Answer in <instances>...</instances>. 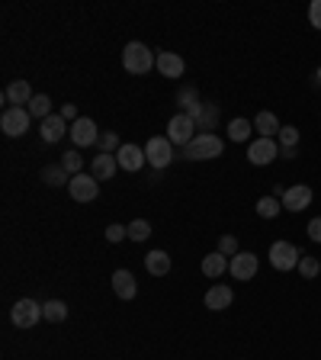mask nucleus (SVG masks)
Returning a JSON list of instances; mask_svg holds the SVG:
<instances>
[{
	"mask_svg": "<svg viewBox=\"0 0 321 360\" xmlns=\"http://www.w3.org/2000/svg\"><path fill=\"white\" fill-rule=\"evenodd\" d=\"M119 171V161H116V155H97L93 158V164H90V174L97 177V180H110L113 174Z\"/></svg>",
	"mask_w": 321,
	"mask_h": 360,
	"instance_id": "21",
	"label": "nucleus"
},
{
	"mask_svg": "<svg viewBox=\"0 0 321 360\" xmlns=\"http://www.w3.org/2000/svg\"><path fill=\"white\" fill-rule=\"evenodd\" d=\"M312 187H305V184H295V187H289L283 193V209H289V213H302V209H309L312 206Z\"/></svg>",
	"mask_w": 321,
	"mask_h": 360,
	"instance_id": "11",
	"label": "nucleus"
},
{
	"mask_svg": "<svg viewBox=\"0 0 321 360\" xmlns=\"http://www.w3.org/2000/svg\"><path fill=\"white\" fill-rule=\"evenodd\" d=\"M122 238H128V225H119V222L106 225V241H122Z\"/></svg>",
	"mask_w": 321,
	"mask_h": 360,
	"instance_id": "35",
	"label": "nucleus"
},
{
	"mask_svg": "<svg viewBox=\"0 0 321 360\" xmlns=\"http://www.w3.org/2000/svg\"><path fill=\"white\" fill-rule=\"evenodd\" d=\"M145 270L151 277H167V274H171V254H167V251H148Z\"/></svg>",
	"mask_w": 321,
	"mask_h": 360,
	"instance_id": "20",
	"label": "nucleus"
},
{
	"mask_svg": "<svg viewBox=\"0 0 321 360\" xmlns=\"http://www.w3.org/2000/svg\"><path fill=\"white\" fill-rule=\"evenodd\" d=\"M222 139L219 135H212V132H200L196 139L190 142V145L184 148V158H190V161H212V158L222 155Z\"/></svg>",
	"mask_w": 321,
	"mask_h": 360,
	"instance_id": "2",
	"label": "nucleus"
},
{
	"mask_svg": "<svg viewBox=\"0 0 321 360\" xmlns=\"http://www.w3.org/2000/svg\"><path fill=\"white\" fill-rule=\"evenodd\" d=\"M276 142H280V148H295L299 145V129L295 126H283L280 135H276Z\"/></svg>",
	"mask_w": 321,
	"mask_h": 360,
	"instance_id": "32",
	"label": "nucleus"
},
{
	"mask_svg": "<svg viewBox=\"0 0 321 360\" xmlns=\"http://www.w3.org/2000/svg\"><path fill=\"white\" fill-rule=\"evenodd\" d=\"M299 260H302V254H299V248H295L293 241H273L270 245V264H273V270H295Z\"/></svg>",
	"mask_w": 321,
	"mask_h": 360,
	"instance_id": "6",
	"label": "nucleus"
},
{
	"mask_svg": "<svg viewBox=\"0 0 321 360\" xmlns=\"http://www.w3.org/2000/svg\"><path fill=\"white\" fill-rule=\"evenodd\" d=\"M276 155H280V142L276 139H254L248 148V161L254 167H264L270 161H276Z\"/></svg>",
	"mask_w": 321,
	"mask_h": 360,
	"instance_id": "9",
	"label": "nucleus"
},
{
	"mask_svg": "<svg viewBox=\"0 0 321 360\" xmlns=\"http://www.w3.org/2000/svg\"><path fill=\"white\" fill-rule=\"evenodd\" d=\"M257 267H260V260H257L254 251H238L228 264V274L235 280H251L257 274Z\"/></svg>",
	"mask_w": 321,
	"mask_h": 360,
	"instance_id": "10",
	"label": "nucleus"
},
{
	"mask_svg": "<svg viewBox=\"0 0 321 360\" xmlns=\"http://www.w3.org/2000/svg\"><path fill=\"white\" fill-rule=\"evenodd\" d=\"M309 23L315 29H321V0H312V7H309Z\"/></svg>",
	"mask_w": 321,
	"mask_h": 360,
	"instance_id": "36",
	"label": "nucleus"
},
{
	"mask_svg": "<svg viewBox=\"0 0 321 360\" xmlns=\"http://www.w3.org/2000/svg\"><path fill=\"white\" fill-rule=\"evenodd\" d=\"M68 190H71L74 203H93V200L100 196V180H97L93 174H74Z\"/></svg>",
	"mask_w": 321,
	"mask_h": 360,
	"instance_id": "8",
	"label": "nucleus"
},
{
	"mask_svg": "<svg viewBox=\"0 0 321 360\" xmlns=\"http://www.w3.org/2000/svg\"><path fill=\"white\" fill-rule=\"evenodd\" d=\"M71 142L77 148H87V145H97L100 142V129H97V122L81 116L77 122H71Z\"/></svg>",
	"mask_w": 321,
	"mask_h": 360,
	"instance_id": "12",
	"label": "nucleus"
},
{
	"mask_svg": "<svg viewBox=\"0 0 321 360\" xmlns=\"http://www.w3.org/2000/svg\"><path fill=\"white\" fill-rule=\"evenodd\" d=\"M228 264H231V258H225L222 251H212V254H206V258H202L200 270H202V277L215 280V277H222V274L228 270Z\"/></svg>",
	"mask_w": 321,
	"mask_h": 360,
	"instance_id": "18",
	"label": "nucleus"
},
{
	"mask_svg": "<svg viewBox=\"0 0 321 360\" xmlns=\"http://www.w3.org/2000/svg\"><path fill=\"white\" fill-rule=\"evenodd\" d=\"M254 129L260 132V139H273V135H280V120H276V113L264 110V113H257L254 116Z\"/></svg>",
	"mask_w": 321,
	"mask_h": 360,
	"instance_id": "22",
	"label": "nucleus"
},
{
	"mask_svg": "<svg viewBox=\"0 0 321 360\" xmlns=\"http://www.w3.org/2000/svg\"><path fill=\"white\" fill-rule=\"evenodd\" d=\"M61 167L68 171V174H84V158L77 155V151H64L61 155Z\"/></svg>",
	"mask_w": 321,
	"mask_h": 360,
	"instance_id": "29",
	"label": "nucleus"
},
{
	"mask_svg": "<svg viewBox=\"0 0 321 360\" xmlns=\"http://www.w3.org/2000/svg\"><path fill=\"white\" fill-rule=\"evenodd\" d=\"M206 309H212V312H222V309H228L231 303H235V293H231V287H225V283H215V287H209V293H206Z\"/></svg>",
	"mask_w": 321,
	"mask_h": 360,
	"instance_id": "15",
	"label": "nucleus"
},
{
	"mask_svg": "<svg viewBox=\"0 0 321 360\" xmlns=\"http://www.w3.org/2000/svg\"><path fill=\"white\" fill-rule=\"evenodd\" d=\"M167 139L174 142V145L186 148L193 139H196V122H193L186 113H177V116H171V120H167Z\"/></svg>",
	"mask_w": 321,
	"mask_h": 360,
	"instance_id": "7",
	"label": "nucleus"
},
{
	"mask_svg": "<svg viewBox=\"0 0 321 360\" xmlns=\"http://www.w3.org/2000/svg\"><path fill=\"white\" fill-rule=\"evenodd\" d=\"M58 116H61L64 122H77V120H81V116H77V106H74V103H64Z\"/></svg>",
	"mask_w": 321,
	"mask_h": 360,
	"instance_id": "37",
	"label": "nucleus"
},
{
	"mask_svg": "<svg viewBox=\"0 0 321 360\" xmlns=\"http://www.w3.org/2000/svg\"><path fill=\"white\" fill-rule=\"evenodd\" d=\"M251 129H254V122H251V120H241V116H238V120L228 122V139H231V142H248V139H251Z\"/></svg>",
	"mask_w": 321,
	"mask_h": 360,
	"instance_id": "25",
	"label": "nucleus"
},
{
	"mask_svg": "<svg viewBox=\"0 0 321 360\" xmlns=\"http://www.w3.org/2000/svg\"><path fill=\"white\" fill-rule=\"evenodd\" d=\"M116 161H119L122 171H132V174H135V171H142V167L148 164V161H145V148L132 145V142H126V145L116 151Z\"/></svg>",
	"mask_w": 321,
	"mask_h": 360,
	"instance_id": "13",
	"label": "nucleus"
},
{
	"mask_svg": "<svg viewBox=\"0 0 321 360\" xmlns=\"http://www.w3.org/2000/svg\"><path fill=\"white\" fill-rule=\"evenodd\" d=\"M219 251L225 254V258H235V254H238V238H235V235H222V238H219Z\"/></svg>",
	"mask_w": 321,
	"mask_h": 360,
	"instance_id": "34",
	"label": "nucleus"
},
{
	"mask_svg": "<svg viewBox=\"0 0 321 360\" xmlns=\"http://www.w3.org/2000/svg\"><path fill=\"white\" fill-rule=\"evenodd\" d=\"M145 161L155 167V171H164V167L174 161V142L167 139V135H155V139H148Z\"/></svg>",
	"mask_w": 321,
	"mask_h": 360,
	"instance_id": "4",
	"label": "nucleus"
},
{
	"mask_svg": "<svg viewBox=\"0 0 321 360\" xmlns=\"http://www.w3.org/2000/svg\"><path fill=\"white\" fill-rule=\"evenodd\" d=\"M148 235H151V225H148V219L128 222V238H132V241H148Z\"/></svg>",
	"mask_w": 321,
	"mask_h": 360,
	"instance_id": "31",
	"label": "nucleus"
},
{
	"mask_svg": "<svg viewBox=\"0 0 321 360\" xmlns=\"http://www.w3.org/2000/svg\"><path fill=\"white\" fill-rule=\"evenodd\" d=\"M122 68H126L128 74H148L151 68H157V55L145 46V42H128V46L122 48Z\"/></svg>",
	"mask_w": 321,
	"mask_h": 360,
	"instance_id": "1",
	"label": "nucleus"
},
{
	"mask_svg": "<svg viewBox=\"0 0 321 360\" xmlns=\"http://www.w3.org/2000/svg\"><path fill=\"white\" fill-rule=\"evenodd\" d=\"M113 293L119 296V299H135L138 287H135V277H132V270H116L113 274Z\"/></svg>",
	"mask_w": 321,
	"mask_h": 360,
	"instance_id": "19",
	"label": "nucleus"
},
{
	"mask_svg": "<svg viewBox=\"0 0 321 360\" xmlns=\"http://www.w3.org/2000/svg\"><path fill=\"white\" fill-rule=\"evenodd\" d=\"M26 110L32 113L36 120H48V116H52V100H48V93H36V97H32V103H29Z\"/></svg>",
	"mask_w": 321,
	"mask_h": 360,
	"instance_id": "27",
	"label": "nucleus"
},
{
	"mask_svg": "<svg viewBox=\"0 0 321 360\" xmlns=\"http://www.w3.org/2000/svg\"><path fill=\"white\" fill-rule=\"evenodd\" d=\"M32 97H36V93H32L29 81H13L7 91H3V103H13V106H29Z\"/></svg>",
	"mask_w": 321,
	"mask_h": 360,
	"instance_id": "17",
	"label": "nucleus"
},
{
	"mask_svg": "<svg viewBox=\"0 0 321 360\" xmlns=\"http://www.w3.org/2000/svg\"><path fill=\"white\" fill-rule=\"evenodd\" d=\"M299 274H302L305 280H315L318 277V270H321V264H318V258H312V254H302V260H299Z\"/></svg>",
	"mask_w": 321,
	"mask_h": 360,
	"instance_id": "30",
	"label": "nucleus"
},
{
	"mask_svg": "<svg viewBox=\"0 0 321 360\" xmlns=\"http://www.w3.org/2000/svg\"><path fill=\"white\" fill-rule=\"evenodd\" d=\"M29 122H32V113H29L26 106H7L3 116H0V129H3V135H10V139H23L29 132Z\"/></svg>",
	"mask_w": 321,
	"mask_h": 360,
	"instance_id": "3",
	"label": "nucleus"
},
{
	"mask_svg": "<svg viewBox=\"0 0 321 360\" xmlns=\"http://www.w3.org/2000/svg\"><path fill=\"white\" fill-rule=\"evenodd\" d=\"M10 322L17 328H32V325L42 322V305L36 299H17L13 309H10Z\"/></svg>",
	"mask_w": 321,
	"mask_h": 360,
	"instance_id": "5",
	"label": "nucleus"
},
{
	"mask_svg": "<svg viewBox=\"0 0 321 360\" xmlns=\"http://www.w3.org/2000/svg\"><path fill=\"white\" fill-rule=\"evenodd\" d=\"M309 238L318 241V245H321V216H318V219L309 222Z\"/></svg>",
	"mask_w": 321,
	"mask_h": 360,
	"instance_id": "38",
	"label": "nucleus"
},
{
	"mask_svg": "<svg viewBox=\"0 0 321 360\" xmlns=\"http://www.w3.org/2000/svg\"><path fill=\"white\" fill-rule=\"evenodd\" d=\"M280 209H283V203H280L276 196H260V200H257V216H260V219H276Z\"/></svg>",
	"mask_w": 321,
	"mask_h": 360,
	"instance_id": "26",
	"label": "nucleus"
},
{
	"mask_svg": "<svg viewBox=\"0 0 321 360\" xmlns=\"http://www.w3.org/2000/svg\"><path fill=\"white\" fill-rule=\"evenodd\" d=\"M315 77H318V84H321V68H318V71H315Z\"/></svg>",
	"mask_w": 321,
	"mask_h": 360,
	"instance_id": "39",
	"label": "nucleus"
},
{
	"mask_svg": "<svg viewBox=\"0 0 321 360\" xmlns=\"http://www.w3.org/2000/svg\"><path fill=\"white\" fill-rule=\"evenodd\" d=\"M42 142H46V145H55V142H61L64 135H68V122L61 120V116H55V113H52V116H48V120H42Z\"/></svg>",
	"mask_w": 321,
	"mask_h": 360,
	"instance_id": "16",
	"label": "nucleus"
},
{
	"mask_svg": "<svg viewBox=\"0 0 321 360\" xmlns=\"http://www.w3.org/2000/svg\"><path fill=\"white\" fill-rule=\"evenodd\" d=\"M157 71L164 77H171V81H177V77H184L186 61L177 52H157Z\"/></svg>",
	"mask_w": 321,
	"mask_h": 360,
	"instance_id": "14",
	"label": "nucleus"
},
{
	"mask_svg": "<svg viewBox=\"0 0 321 360\" xmlns=\"http://www.w3.org/2000/svg\"><path fill=\"white\" fill-rule=\"evenodd\" d=\"M97 148H100L103 155H116V151H119V139H116V135H113V132H103L100 135V142H97Z\"/></svg>",
	"mask_w": 321,
	"mask_h": 360,
	"instance_id": "33",
	"label": "nucleus"
},
{
	"mask_svg": "<svg viewBox=\"0 0 321 360\" xmlns=\"http://www.w3.org/2000/svg\"><path fill=\"white\" fill-rule=\"evenodd\" d=\"M42 319H46V322H64V319H68V305L61 303V299H48L46 305H42Z\"/></svg>",
	"mask_w": 321,
	"mask_h": 360,
	"instance_id": "24",
	"label": "nucleus"
},
{
	"mask_svg": "<svg viewBox=\"0 0 321 360\" xmlns=\"http://www.w3.org/2000/svg\"><path fill=\"white\" fill-rule=\"evenodd\" d=\"M42 180H46L48 187H68L71 184V174H68L61 164H46L42 167Z\"/></svg>",
	"mask_w": 321,
	"mask_h": 360,
	"instance_id": "23",
	"label": "nucleus"
},
{
	"mask_svg": "<svg viewBox=\"0 0 321 360\" xmlns=\"http://www.w3.org/2000/svg\"><path fill=\"white\" fill-rule=\"evenodd\" d=\"M215 122H219V106L215 103H206L202 116L196 120V129H215Z\"/></svg>",
	"mask_w": 321,
	"mask_h": 360,
	"instance_id": "28",
	"label": "nucleus"
}]
</instances>
